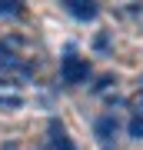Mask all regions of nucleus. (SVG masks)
Returning <instances> with one entry per match:
<instances>
[{"label": "nucleus", "mask_w": 143, "mask_h": 150, "mask_svg": "<svg viewBox=\"0 0 143 150\" xmlns=\"http://www.w3.org/2000/svg\"><path fill=\"white\" fill-rule=\"evenodd\" d=\"M87 74H90V64H87L83 57H77V54L63 57V67H60L63 83H80V80H87Z\"/></svg>", "instance_id": "1"}, {"label": "nucleus", "mask_w": 143, "mask_h": 150, "mask_svg": "<svg viewBox=\"0 0 143 150\" xmlns=\"http://www.w3.org/2000/svg\"><path fill=\"white\" fill-rule=\"evenodd\" d=\"M50 150H77L73 144H70V137H67V130H63V123H60V120H50Z\"/></svg>", "instance_id": "2"}, {"label": "nucleus", "mask_w": 143, "mask_h": 150, "mask_svg": "<svg viewBox=\"0 0 143 150\" xmlns=\"http://www.w3.org/2000/svg\"><path fill=\"white\" fill-rule=\"evenodd\" d=\"M67 10L77 20H93L97 17V4H90V0H67Z\"/></svg>", "instance_id": "3"}, {"label": "nucleus", "mask_w": 143, "mask_h": 150, "mask_svg": "<svg viewBox=\"0 0 143 150\" xmlns=\"http://www.w3.org/2000/svg\"><path fill=\"white\" fill-rule=\"evenodd\" d=\"M0 13H10V17H20V13H23V7H20V4H13V0H0Z\"/></svg>", "instance_id": "4"}, {"label": "nucleus", "mask_w": 143, "mask_h": 150, "mask_svg": "<svg viewBox=\"0 0 143 150\" xmlns=\"http://www.w3.org/2000/svg\"><path fill=\"white\" fill-rule=\"evenodd\" d=\"M110 130H117V120H110V117H103L100 123H97V134H100L103 140H106V137H110Z\"/></svg>", "instance_id": "5"}, {"label": "nucleus", "mask_w": 143, "mask_h": 150, "mask_svg": "<svg viewBox=\"0 0 143 150\" xmlns=\"http://www.w3.org/2000/svg\"><path fill=\"white\" fill-rule=\"evenodd\" d=\"M130 137H137V140H143V110L133 117V123H130Z\"/></svg>", "instance_id": "6"}, {"label": "nucleus", "mask_w": 143, "mask_h": 150, "mask_svg": "<svg viewBox=\"0 0 143 150\" xmlns=\"http://www.w3.org/2000/svg\"><path fill=\"white\" fill-rule=\"evenodd\" d=\"M0 67H20V64H17V57L4 47V43H0Z\"/></svg>", "instance_id": "7"}]
</instances>
